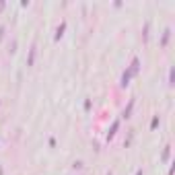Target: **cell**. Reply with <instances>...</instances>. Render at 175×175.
Segmentation results:
<instances>
[{
	"mask_svg": "<svg viewBox=\"0 0 175 175\" xmlns=\"http://www.w3.org/2000/svg\"><path fill=\"white\" fill-rule=\"evenodd\" d=\"M132 107H134V99H130L128 107H126V109H124V117H130V111H132Z\"/></svg>",
	"mask_w": 175,
	"mask_h": 175,
	"instance_id": "2",
	"label": "cell"
},
{
	"mask_svg": "<svg viewBox=\"0 0 175 175\" xmlns=\"http://www.w3.org/2000/svg\"><path fill=\"white\" fill-rule=\"evenodd\" d=\"M117 128H119V122H113V126H111V132L107 134V140H111L113 136H116V130H117Z\"/></svg>",
	"mask_w": 175,
	"mask_h": 175,
	"instance_id": "1",
	"label": "cell"
},
{
	"mask_svg": "<svg viewBox=\"0 0 175 175\" xmlns=\"http://www.w3.org/2000/svg\"><path fill=\"white\" fill-rule=\"evenodd\" d=\"M107 175H113V173H111V171H107Z\"/></svg>",
	"mask_w": 175,
	"mask_h": 175,
	"instance_id": "3",
	"label": "cell"
}]
</instances>
